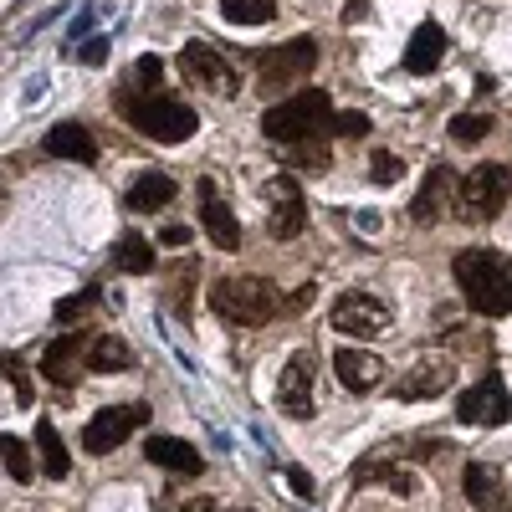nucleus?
Instances as JSON below:
<instances>
[{
    "mask_svg": "<svg viewBox=\"0 0 512 512\" xmlns=\"http://www.w3.org/2000/svg\"><path fill=\"white\" fill-rule=\"evenodd\" d=\"M456 287L466 292L472 313L482 318H507L512 313V256L497 246H466L451 256Z\"/></svg>",
    "mask_w": 512,
    "mask_h": 512,
    "instance_id": "obj_1",
    "label": "nucleus"
},
{
    "mask_svg": "<svg viewBox=\"0 0 512 512\" xmlns=\"http://www.w3.org/2000/svg\"><path fill=\"white\" fill-rule=\"evenodd\" d=\"M262 134L272 144H282V149L308 144V139H328L333 134V103H328V93L308 88V93H292V98L272 103L262 113Z\"/></svg>",
    "mask_w": 512,
    "mask_h": 512,
    "instance_id": "obj_2",
    "label": "nucleus"
},
{
    "mask_svg": "<svg viewBox=\"0 0 512 512\" xmlns=\"http://www.w3.org/2000/svg\"><path fill=\"white\" fill-rule=\"evenodd\" d=\"M210 308L236 328H262L282 313L277 287L267 277H221L216 287H210Z\"/></svg>",
    "mask_w": 512,
    "mask_h": 512,
    "instance_id": "obj_3",
    "label": "nucleus"
},
{
    "mask_svg": "<svg viewBox=\"0 0 512 512\" xmlns=\"http://www.w3.org/2000/svg\"><path fill=\"white\" fill-rule=\"evenodd\" d=\"M118 108L154 144H185V139H195V128H200V113L190 103H180V98H169V93H149L144 103L118 98Z\"/></svg>",
    "mask_w": 512,
    "mask_h": 512,
    "instance_id": "obj_4",
    "label": "nucleus"
},
{
    "mask_svg": "<svg viewBox=\"0 0 512 512\" xmlns=\"http://www.w3.org/2000/svg\"><path fill=\"white\" fill-rule=\"evenodd\" d=\"M313 67H318V41L313 36H292V41H282L277 52L262 57L256 88H262V98L267 93H287V88H297V82H308Z\"/></svg>",
    "mask_w": 512,
    "mask_h": 512,
    "instance_id": "obj_5",
    "label": "nucleus"
},
{
    "mask_svg": "<svg viewBox=\"0 0 512 512\" xmlns=\"http://www.w3.org/2000/svg\"><path fill=\"white\" fill-rule=\"evenodd\" d=\"M512 200V169L507 164H477L461 180V221H497Z\"/></svg>",
    "mask_w": 512,
    "mask_h": 512,
    "instance_id": "obj_6",
    "label": "nucleus"
},
{
    "mask_svg": "<svg viewBox=\"0 0 512 512\" xmlns=\"http://www.w3.org/2000/svg\"><path fill=\"white\" fill-rule=\"evenodd\" d=\"M180 77L195 93H216V98H236V72L226 67V57L205 41H185L180 47Z\"/></svg>",
    "mask_w": 512,
    "mask_h": 512,
    "instance_id": "obj_7",
    "label": "nucleus"
},
{
    "mask_svg": "<svg viewBox=\"0 0 512 512\" xmlns=\"http://www.w3.org/2000/svg\"><path fill=\"white\" fill-rule=\"evenodd\" d=\"M456 420H461V425H482V431H492V425H507V420H512V395H507L502 374H482L472 390L456 400Z\"/></svg>",
    "mask_w": 512,
    "mask_h": 512,
    "instance_id": "obj_8",
    "label": "nucleus"
},
{
    "mask_svg": "<svg viewBox=\"0 0 512 512\" xmlns=\"http://www.w3.org/2000/svg\"><path fill=\"white\" fill-rule=\"evenodd\" d=\"M144 420H149V405H108V410H98V415L88 420L82 446H88L93 456H108V451H118L128 436H134Z\"/></svg>",
    "mask_w": 512,
    "mask_h": 512,
    "instance_id": "obj_9",
    "label": "nucleus"
},
{
    "mask_svg": "<svg viewBox=\"0 0 512 512\" xmlns=\"http://www.w3.org/2000/svg\"><path fill=\"white\" fill-rule=\"evenodd\" d=\"M303 226H308L303 185H297L292 175H272L267 180V231L277 241H292V236H303Z\"/></svg>",
    "mask_w": 512,
    "mask_h": 512,
    "instance_id": "obj_10",
    "label": "nucleus"
},
{
    "mask_svg": "<svg viewBox=\"0 0 512 512\" xmlns=\"http://www.w3.org/2000/svg\"><path fill=\"white\" fill-rule=\"evenodd\" d=\"M333 328L349 338H374L379 328H390V303L374 292H344L333 303Z\"/></svg>",
    "mask_w": 512,
    "mask_h": 512,
    "instance_id": "obj_11",
    "label": "nucleus"
},
{
    "mask_svg": "<svg viewBox=\"0 0 512 512\" xmlns=\"http://www.w3.org/2000/svg\"><path fill=\"white\" fill-rule=\"evenodd\" d=\"M277 405L292 420H308L313 415V354L308 349H297L282 364V374H277Z\"/></svg>",
    "mask_w": 512,
    "mask_h": 512,
    "instance_id": "obj_12",
    "label": "nucleus"
},
{
    "mask_svg": "<svg viewBox=\"0 0 512 512\" xmlns=\"http://www.w3.org/2000/svg\"><path fill=\"white\" fill-rule=\"evenodd\" d=\"M195 200H200V226H205V236L216 241L221 251H236V246H241V221H236V210L221 200L216 180H200V185H195Z\"/></svg>",
    "mask_w": 512,
    "mask_h": 512,
    "instance_id": "obj_13",
    "label": "nucleus"
},
{
    "mask_svg": "<svg viewBox=\"0 0 512 512\" xmlns=\"http://www.w3.org/2000/svg\"><path fill=\"white\" fill-rule=\"evenodd\" d=\"M88 338H93V333H67V338H57V344L41 354V379H52L57 390H72L77 369L88 364Z\"/></svg>",
    "mask_w": 512,
    "mask_h": 512,
    "instance_id": "obj_14",
    "label": "nucleus"
},
{
    "mask_svg": "<svg viewBox=\"0 0 512 512\" xmlns=\"http://www.w3.org/2000/svg\"><path fill=\"white\" fill-rule=\"evenodd\" d=\"M451 379H456V364L451 359H420L400 384H395V400H436V395H446L451 390Z\"/></svg>",
    "mask_w": 512,
    "mask_h": 512,
    "instance_id": "obj_15",
    "label": "nucleus"
},
{
    "mask_svg": "<svg viewBox=\"0 0 512 512\" xmlns=\"http://www.w3.org/2000/svg\"><path fill=\"white\" fill-rule=\"evenodd\" d=\"M451 195H456V175H451L446 164H436L431 175H425V185H420V195H415V205H410V216H415L420 226H436V221H446Z\"/></svg>",
    "mask_w": 512,
    "mask_h": 512,
    "instance_id": "obj_16",
    "label": "nucleus"
},
{
    "mask_svg": "<svg viewBox=\"0 0 512 512\" xmlns=\"http://www.w3.org/2000/svg\"><path fill=\"white\" fill-rule=\"evenodd\" d=\"M333 374L349 395H369L374 384L384 379V359L379 354H364V349H338L333 354Z\"/></svg>",
    "mask_w": 512,
    "mask_h": 512,
    "instance_id": "obj_17",
    "label": "nucleus"
},
{
    "mask_svg": "<svg viewBox=\"0 0 512 512\" xmlns=\"http://www.w3.org/2000/svg\"><path fill=\"white\" fill-rule=\"evenodd\" d=\"M144 461L164 466V472H180V477H200L205 472V456L190 441H180V436H149L144 441Z\"/></svg>",
    "mask_w": 512,
    "mask_h": 512,
    "instance_id": "obj_18",
    "label": "nucleus"
},
{
    "mask_svg": "<svg viewBox=\"0 0 512 512\" xmlns=\"http://www.w3.org/2000/svg\"><path fill=\"white\" fill-rule=\"evenodd\" d=\"M461 492H466V502H472L477 512H497L502 507V472L492 461H466Z\"/></svg>",
    "mask_w": 512,
    "mask_h": 512,
    "instance_id": "obj_19",
    "label": "nucleus"
},
{
    "mask_svg": "<svg viewBox=\"0 0 512 512\" xmlns=\"http://www.w3.org/2000/svg\"><path fill=\"white\" fill-rule=\"evenodd\" d=\"M441 57H446V31L436 21H420L415 36H410V47H405V72L425 77V72L441 67Z\"/></svg>",
    "mask_w": 512,
    "mask_h": 512,
    "instance_id": "obj_20",
    "label": "nucleus"
},
{
    "mask_svg": "<svg viewBox=\"0 0 512 512\" xmlns=\"http://www.w3.org/2000/svg\"><path fill=\"white\" fill-rule=\"evenodd\" d=\"M41 149H47L52 159H77V164H93L98 159V139L82 123H57L52 134L41 139Z\"/></svg>",
    "mask_w": 512,
    "mask_h": 512,
    "instance_id": "obj_21",
    "label": "nucleus"
},
{
    "mask_svg": "<svg viewBox=\"0 0 512 512\" xmlns=\"http://www.w3.org/2000/svg\"><path fill=\"white\" fill-rule=\"evenodd\" d=\"M36 466L47 472L52 482H62L67 472H72V456H67V441H62V431L52 420H41L36 425Z\"/></svg>",
    "mask_w": 512,
    "mask_h": 512,
    "instance_id": "obj_22",
    "label": "nucleus"
},
{
    "mask_svg": "<svg viewBox=\"0 0 512 512\" xmlns=\"http://www.w3.org/2000/svg\"><path fill=\"white\" fill-rule=\"evenodd\" d=\"M374 482L395 487L400 497H410V492H415V477H410V472H400V466H395V461H384V456H369V461H359V466H354V487H374Z\"/></svg>",
    "mask_w": 512,
    "mask_h": 512,
    "instance_id": "obj_23",
    "label": "nucleus"
},
{
    "mask_svg": "<svg viewBox=\"0 0 512 512\" xmlns=\"http://www.w3.org/2000/svg\"><path fill=\"white\" fill-rule=\"evenodd\" d=\"M175 180H169V175H159V169H149V175L144 180H134V190H128V210H144V216H149V210H164L169 200H175Z\"/></svg>",
    "mask_w": 512,
    "mask_h": 512,
    "instance_id": "obj_24",
    "label": "nucleus"
},
{
    "mask_svg": "<svg viewBox=\"0 0 512 512\" xmlns=\"http://www.w3.org/2000/svg\"><path fill=\"white\" fill-rule=\"evenodd\" d=\"M88 369H98V374H118V369H134V349L123 344V338H113V333H93L88 338Z\"/></svg>",
    "mask_w": 512,
    "mask_h": 512,
    "instance_id": "obj_25",
    "label": "nucleus"
},
{
    "mask_svg": "<svg viewBox=\"0 0 512 512\" xmlns=\"http://www.w3.org/2000/svg\"><path fill=\"white\" fill-rule=\"evenodd\" d=\"M113 262H118V272H154V241L149 236H139V231H123L118 241H113Z\"/></svg>",
    "mask_w": 512,
    "mask_h": 512,
    "instance_id": "obj_26",
    "label": "nucleus"
},
{
    "mask_svg": "<svg viewBox=\"0 0 512 512\" xmlns=\"http://www.w3.org/2000/svg\"><path fill=\"white\" fill-rule=\"evenodd\" d=\"M0 461H6V472H11L21 487L41 472V466H36V451H31L26 441H16V436H0Z\"/></svg>",
    "mask_w": 512,
    "mask_h": 512,
    "instance_id": "obj_27",
    "label": "nucleus"
},
{
    "mask_svg": "<svg viewBox=\"0 0 512 512\" xmlns=\"http://www.w3.org/2000/svg\"><path fill=\"white\" fill-rule=\"evenodd\" d=\"M221 16L231 26H267L277 16V6L272 0H221Z\"/></svg>",
    "mask_w": 512,
    "mask_h": 512,
    "instance_id": "obj_28",
    "label": "nucleus"
},
{
    "mask_svg": "<svg viewBox=\"0 0 512 512\" xmlns=\"http://www.w3.org/2000/svg\"><path fill=\"white\" fill-rule=\"evenodd\" d=\"M98 303H103V287H82V292H72V297L57 303V323H82Z\"/></svg>",
    "mask_w": 512,
    "mask_h": 512,
    "instance_id": "obj_29",
    "label": "nucleus"
},
{
    "mask_svg": "<svg viewBox=\"0 0 512 512\" xmlns=\"http://www.w3.org/2000/svg\"><path fill=\"white\" fill-rule=\"evenodd\" d=\"M487 134H492V118L487 113H456L451 118V139L456 144H482Z\"/></svg>",
    "mask_w": 512,
    "mask_h": 512,
    "instance_id": "obj_30",
    "label": "nucleus"
},
{
    "mask_svg": "<svg viewBox=\"0 0 512 512\" xmlns=\"http://www.w3.org/2000/svg\"><path fill=\"white\" fill-rule=\"evenodd\" d=\"M369 169H374V185H395V180L405 175V159H400V154H390V149H374Z\"/></svg>",
    "mask_w": 512,
    "mask_h": 512,
    "instance_id": "obj_31",
    "label": "nucleus"
},
{
    "mask_svg": "<svg viewBox=\"0 0 512 512\" xmlns=\"http://www.w3.org/2000/svg\"><path fill=\"white\" fill-rule=\"evenodd\" d=\"M292 164H308V169H328V144H323V139L292 144Z\"/></svg>",
    "mask_w": 512,
    "mask_h": 512,
    "instance_id": "obj_32",
    "label": "nucleus"
},
{
    "mask_svg": "<svg viewBox=\"0 0 512 512\" xmlns=\"http://www.w3.org/2000/svg\"><path fill=\"white\" fill-rule=\"evenodd\" d=\"M333 134L338 139H364L369 134V118L364 113H333Z\"/></svg>",
    "mask_w": 512,
    "mask_h": 512,
    "instance_id": "obj_33",
    "label": "nucleus"
},
{
    "mask_svg": "<svg viewBox=\"0 0 512 512\" xmlns=\"http://www.w3.org/2000/svg\"><path fill=\"white\" fill-rule=\"evenodd\" d=\"M159 77H164V67H159V57H139L134 62V82H139V88H159Z\"/></svg>",
    "mask_w": 512,
    "mask_h": 512,
    "instance_id": "obj_34",
    "label": "nucleus"
},
{
    "mask_svg": "<svg viewBox=\"0 0 512 512\" xmlns=\"http://www.w3.org/2000/svg\"><path fill=\"white\" fill-rule=\"evenodd\" d=\"M159 512H216V502L210 497H190V502H175V497H164Z\"/></svg>",
    "mask_w": 512,
    "mask_h": 512,
    "instance_id": "obj_35",
    "label": "nucleus"
},
{
    "mask_svg": "<svg viewBox=\"0 0 512 512\" xmlns=\"http://www.w3.org/2000/svg\"><path fill=\"white\" fill-rule=\"evenodd\" d=\"M82 62H88V67H103V62H108V36H93L88 47H82Z\"/></svg>",
    "mask_w": 512,
    "mask_h": 512,
    "instance_id": "obj_36",
    "label": "nucleus"
},
{
    "mask_svg": "<svg viewBox=\"0 0 512 512\" xmlns=\"http://www.w3.org/2000/svg\"><path fill=\"white\" fill-rule=\"evenodd\" d=\"M308 303H313V287H297V292L287 297V303H282V313H303Z\"/></svg>",
    "mask_w": 512,
    "mask_h": 512,
    "instance_id": "obj_37",
    "label": "nucleus"
},
{
    "mask_svg": "<svg viewBox=\"0 0 512 512\" xmlns=\"http://www.w3.org/2000/svg\"><path fill=\"white\" fill-rule=\"evenodd\" d=\"M287 487H292V492H297V497H313V492H318V487H313V477H308V472H287Z\"/></svg>",
    "mask_w": 512,
    "mask_h": 512,
    "instance_id": "obj_38",
    "label": "nucleus"
},
{
    "mask_svg": "<svg viewBox=\"0 0 512 512\" xmlns=\"http://www.w3.org/2000/svg\"><path fill=\"white\" fill-rule=\"evenodd\" d=\"M159 241H164V246H190V226H164Z\"/></svg>",
    "mask_w": 512,
    "mask_h": 512,
    "instance_id": "obj_39",
    "label": "nucleus"
},
{
    "mask_svg": "<svg viewBox=\"0 0 512 512\" xmlns=\"http://www.w3.org/2000/svg\"><path fill=\"white\" fill-rule=\"evenodd\" d=\"M369 16V0H349V6H344V21H364Z\"/></svg>",
    "mask_w": 512,
    "mask_h": 512,
    "instance_id": "obj_40",
    "label": "nucleus"
}]
</instances>
